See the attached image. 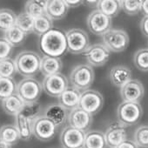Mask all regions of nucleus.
Instances as JSON below:
<instances>
[{"mask_svg":"<svg viewBox=\"0 0 148 148\" xmlns=\"http://www.w3.org/2000/svg\"><path fill=\"white\" fill-rule=\"evenodd\" d=\"M39 49L45 56L59 58L68 51L65 33L52 28L39 38Z\"/></svg>","mask_w":148,"mask_h":148,"instance_id":"obj_1","label":"nucleus"},{"mask_svg":"<svg viewBox=\"0 0 148 148\" xmlns=\"http://www.w3.org/2000/svg\"><path fill=\"white\" fill-rule=\"evenodd\" d=\"M41 106L38 102L25 103L22 111L15 116V126L17 127L20 138L29 140L33 136L32 125L36 119L40 115Z\"/></svg>","mask_w":148,"mask_h":148,"instance_id":"obj_2","label":"nucleus"},{"mask_svg":"<svg viewBox=\"0 0 148 148\" xmlns=\"http://www.w3.org/2000/svg\"><path fill=\"white\" fill-rule=\"evenodd\" d=\"M42 58L35 51H22L14 59L17 72L25 78H33L40 71Z\"/></svg>","mask_w":148,"mask_h":148,"instance_id":"obj_3","label":"nucleus"},{"mask_svg":"<svg viewBox=\"0 0 148 148\" xmlns=\"http://www.w3.org/2000/svg\"><path fill=\"white\" fill-rule=\"evenodd\" d=\"M94 71L88 64H81L74 68L70 74V82L72 87L86 91L94 81Z\"/></svg>","mask_w":148,"mask_h":148,"instance_id":"obj_4","label":"nucleus"},{"mask_svg":"<svg viewBox=\"0 0 148 148\" xmlns=\"http://www.w3.org/2000/svg\"><path fill=\"white\" fill-rule=\"evenodd\" d=\"M119 122L125 126L134 125L143 116V108L139 103L123 101L117 109Z\"/></svg>","mask_w":148,"mask_h":148,"instance_id":"obj_5","label":"nucleus"},{"mask_svg":"<svg viewBox=\"0 0 148 148\" xmlns=\"http://www.w3.org/2000/svg\"><path fill=\"white\" fill-rule=\"evenodd\" d=\"M42 92V85L34 78H25L17 86V94L25 103L38 102Z\"/></svg>","mask_w":148,"mask_h":148,"instance_id":"obj_6","label":"nucleus"},{"mask_svg":"<svg viewBox=\"0 0 148 148\" xmlns=\"http://www.w3.org/2000/svg\"><path fill=\"white\" fill-rule=\"evenodd\" d=\"M68 51L72 54H82L90 46L88 34L82 29L73 28L65 32Z\"/></svg>","mask_w":148,"mask_h":148,"instance_id":"obj_7","label":"nucleus"},{"mask_svg":"<svg viewBox=\"0 0 148 148\" xmlns=\"http://www.w3.org/2000/svg\"><path fill=\"white\" fill-rule=\"evenodd\" d=\"M103 44L110 51L122 52L129 45L130 38L127 32L120 29H111L101 36Z\"/></svg>","mask_w":148,"mask_h":148,"instance_id":"obj_8","label":"nucleus"},{"mask_svg":"<svg viewBox=\"0 0 148 148\" xmlns=\"http://www.w3.org/2000/svg\"><path fill=\"white\" fill-rule=\"evenodd\" d=\"M42 87L45 92L49 96L58 98L69 87V82L67 78L60 72L51 76L45 77Z\"/></svg>","mask_w":148,"mask_h":148,"instance_id":"obj_9","label":"nucleus"},{"mask_svg":"<svg viewBox=\"0 0 148 148\" xmlns=\"http://www.w3.org/2000/svg\"><path fill=\"white\" fill-rule=\"evenodd\" d=\"M58 126L46 117L39 116L35 119L32 125L33 136L40 141H50L57 133Z\"/></svg>","mask_w":148,"mask_h":148,"instance_id":"obj_10","label":"nucleus"},{"mask_svg":"<svg viewBox=\"0 0 148 148\" xmlns=\"http://www.w3.org/2000/svg\"><path fill=\"white\" fill-rule=\"evenodd\" d=\"M104 106V98L100 92L88 89L81 93L79 107L92 116L97 114Z\"/></svg>","mask_w":148,"mask_h":148,"instance_id":"obj_11","label":"nucleus"},{"mask_svg":"<svg viewBox=\"0 0 148 148\" xmlns=\"http://www.w3.org/2000/svg\"><path fill=\"white\" fill-rule=\"evenodd\" d=\"M87 26L92 34L102 36L112 29V18L96 9L88 15Z\"/></svg>","mask_w":148,"mask_h":148,"instance_id":"obj_12","label":"nucleus"},{"mask_svg":"<svg viewBox=\"0 0 148 148\" xmlns=\"http://www.w3.org/2000/svg\"><path fill=\"white\" fill-rule=\"evenodd\" d=\"M86 133L70 125L65 126L60 134V142L63 148H84Z\"/></svg>","mask_w":148,"mask_h":148,"instance_id":"obj_13","label":"nucleus"},{"mask_svg":"<svg viewBox=\"0 0 148 148\" xmlns=\"http://www.w3.org/2000/svg\"><path fill=\"white\" fill-rule=\"evenodd\" d=\"M88 64L91 66H103L106 64L111 56V51L104 44H94L90 45L84 53Z\"/></svg>","mask_w":148,"mask_h":148,"instance_id":"obj_14","label":"nucleus"},{"mask_svg":"<svg viewBox=\"0 0 148 148\" xmlns=\"http://www.w3.org/2000/svg\"><path fill=\"white\" fill-rule=\"evenodd\" d=\"M127 132L125 126L119 122L112 123L105 132L106 145L109 148H116L126 140Z\"/></svg>","mask_w":148,"mask_h":148,"instance_id":"obj_15","label":"nucleus"},{"mask_svg":"<svg viewBox=\"0 0 148 148\" xmlns=\"http://www.w3.org/2000/svg\"><path fill=\"white\" fill-rule=\"evenodd\" d=\"M67 120L70 126L86 132L92 125V116L80 107H78L70 112Z\"/></svg>","mask_w":148,"mask_h":148,"instance_id":"obj_16","label":"nucleus"},{"mask_svg":"<svg viewBox=\"0 0 148 148\" xmlns=\"http://www.w3.org/2000/svg\"><path fill=\"white\" fill-rule=\"evenodd\" d=\"M120 95L124 101L139 103L145 95L144 86L138 79H131L120 88Z\"/></svg>","mask_w":148,"mask_h":148,"instance_id":"obj_17","label":"nucleus"},{"mask_svg":"<svg viewBox=\"0 0 148 148\" xmlns=\"http://www.w3.org/2000/svg\"><path fill=\"white\" fill-rule=\"evenodd\" d=\"M81 92L72 86H69L59 97L58 102L64 109L72 111L79 107Z\"/></svg>","mask_w":148,"mask_h":148,"instance_id":"obj_18","label":"nucleus"},{"mask_svg":"<svg viewBox=\"0 0 148 148\" xmlns=\"http://www.w3.org/2000/svg\"><path fill=\"white\" fill-rule=\"evenodd\" d=\"M110 79L117 87H122L132 79V71L125 65L113 66L110 71Z\"/></svg>","mask_w":148,"mask_h":148,"instance_id":"obj_19","label":"nucleus"},{"mask_svg":"<svg viewBox=\"0 0 148 148\" xmlns=\"http://www.w3.org/2000/svg\"><path fill=\"white\" fill-rule=\"evenodd\" d=\"M44 116L52 121L58 127L64 125L68 119L67 110L59 104H52L48 106L44 112Z\"/></svg>","mask_w":148,"mask_h":148,"instance_id":"obj_20","label":"nucleus"},{"mask_svg":"<svg viewBox=\"0 0 148 148\" xmlns=\"http://www.w3.org/2000/svg\"><path fill=\"white\" fill-rule=\"evenodd\" d=\"M69 11V7L64 0H50L47 1L45 14L52 20L64 18Z\"/></svg>","mask_w":148,"mask_h":148,"instance_id":"obj_21","label":"nucleus"},{"mask_svg":"<svg viewBox=\"0 0 148 148\" xmlns=\"http://www.w3.org/2000/svg\"><path fill=\"white\" fill-rule=\"evenodd\" d=\"M63 68L62 60L59 58H53L44 56L41 60L40 71L45 77L54 75L57 73H60Z\"/></svg>","mask_w":148,"mask_h":148,"instance_id":"obj_22","label":"nucleus"},{"mask_svg":"<svg viewBox=\"0 0 148 148\" xmlns=\"http://www.w3.org/2000/svg\"><path fill=\"white\" fill-rule=\"evenodd\" d=\"M25 102L17 94H13L11 97L2 100V108L3 110L11 116H17L24 108Z\"/></svg>","mask_w":148,"mask_h":148,"instance_id":"obj_23","label":"nucleus"},{"mask_svg":"<svg viewBox=\"0 0 148 148\" xmlns=\"http://www.w3.org/2000/svg\"><path fill=\"white\" fill-rule=\"evenodd\" d=\"M105 133L99 131H90L86 133L84 148H106Z\"/></svg>","mask_w":148,"mask_h":148,"instance_id":"obj_24","label":"nucleus"},{"mask_svg":"<svg viewBox=\"0 0 148 148\" xmlns=\"http://www.w3.org/2000/svg\"><path fill=\"white\" fill-rule=\"evenodd\" d=\"M97 10L101 12L106 16L112 18L116 17L121 11L120 1H117V0H101L98 3Z\"/></svg>","mask_w":148,"mask_h":148,"instance_id":"obj_25","label":"nucleus"},{"mask_svg":"<svg viewBox=\"0 0 148 148\" xmlns=\"http://www.w3.org/2000/svg\"><path fill=\"white\" fill-rule=\"evenodd\" d=\"M47 1L43 0H30L25 3V12L32 16L33 18H37L45 14Z\"/></svg>","mask_w":148,"mask_h":148,"instance_id":"obj_26","label":"nucleus"},{"mask_svg":"<svg viewBox=\"0 0 148 148\" xmlns=\"http://www.w3.org/2000/svg\"><path fill=\"white\" fill-rule=\"evenodd\" d=\"M0 139H2L10 145H13L18 142L20 138L17 127L13 125H5L0 128Z\"/></svg>","mask_w":148,"mask_h":148,"instance_id":"obj_27","label":"nucleus"},{"mask_svg":"<svg viewBox=\"0 0 148 148\" xmlns=\"http://www.w3.org/2000/svg\"><path fill=\"white\" fill-rule=\"evenodd\" d=\"M17 15L10 9H0V31L7 32L16 25Z\"/></svg>","mask_w":148,"mask_h":148,"instance_id":"obj_28","label":"nucleus"},{"mask_svg":"<svg viewBox=\"0 0 148 148\" xmlns=\"http://www.w3.org/2000/svg\"><path fill=\"white\" fill-rule=\"evenodd\" d=\"M53 27V20L51 19L46 14L40 16L34 19L33 32L38 36H43Z\"/></svg>","mask_w":148,"mask_h":148,"instance_id":"obj_29","label":"nucleus"},{"mask_svg":"<svg viewBox=\"0 0 148 148\" xmlns=\"http://www.w3.org/2000/svg\"><path fill=\"white\" fill-rule=\"evenodd\" d=\"M27 34L25 33L22 30H20L16 25L12 29L8 30L5 32V38L13 46H20L25 40Z\"/></svg>","mask_w":148,"mask_h":148,"instance_id":"obj_30","label":"nucleus"},{"mask_svg":"<svg viewBox=\"0 0 148 148\" xmlns=\"http://www.w3.org/2000/svg\"><path fill=\"white\" fill-rule=\"evenodd\" d=\"M17 86L13 79L0 78V100H4L17 93Z\"/></svg>","mask_w":148,"mask_h":148,"instance_id":"obj_31","label":"nucleus"},{"mask_svg":"<svg viewBox=\"0 0 148 148\" xmlns=\"http://www.w3.org/2000/svg\"><path fill=\"white\" fill-rule=\"evenodd\" d=\"M34 19L35 18H33L26 12H21L20 14L17 15L16 26L22 30L25 33L29 34L31 32H33Z\"/></svg>","mask_w":148,"mask_h":148,"instance_id":"obj_32","label":"nucleus"},{"mask_svg":"<svg viewBox=\"0 0 148 148\" xmlns=\"http://www.w3.org/2000/svg\"><path fill=\"white\" fill-rule=\"evenodd\" d=\"M17 72L15 61L11 58L0 60V78L12 79Z\"/></svg>","mask_w":148,"mask_h":148,"instance_id":"obj_33","label":"nucleus"},{"mask_svg":"<svg viewBox=\"0 0 148 148\" xmlns=\"http://www.w3.org/2000/svg\"><path fill=\"white\" fill-rule=\"evenodd\" d=\"M133 62L138 70L148 71V49H140L137 51L133 57Z\"/></svg>","mask_w":148,"mask_h":148,"instance_id":"obj_34","label":"nucleus"},{"mask_svg":"<svg viewBox=\"0 0 148 148\" xmlns=\"http://www.w3.org/2000/svg\"><path fill=\"white\" fill-rule=\"evenodd\" d=\"M133 141L138 147L148 148V125H141L137 128Z\"/></svg>","mask_w":148,"mask_h":148,"instance_id":"obj_35","label":"nucleus"},{"mask_svg":"<svg viewBox=\"0 0 148 148\" xmlns=\"http://www.w3.org/2000/svg\"><path fill=\"white\" fill-rule=\"evenodd\" d=\"M141 0H123L120 1L121 10L128 15H136L141 12Z\"/></svg>","mask_w":148,"mask_h":148,"instance_id":"obj_36","label":"nucleus"},{"mask_svg":"<svg viewBox=\"0 0 148 148\" xmlns=\"http://www.w3.org/2000/svg\"><path fill=\"white\" fill-rule=\"evenodd\" d=\"M13 46L5 38L0 37V60L9 58L12 53Z\"/></svg>","mask_w":148,"mask_h":148,"instance_id":"obj_37","label":"nucleus"},{"mask_svg":"<svg viewBox=\"0 0 148 148\" xmlns=\"http://www.w3.org/2000/svg\"><path fill=\"white\" fill-rule=\"evenodd\" d=\"M140 29L142 33L148 38V17L144 16L140 21Z\"/></svg>","mask_w":148,"mask_h":148,"instance_id":"obj_38","label":"nucleus"},{"mask_svg":"<svg viewBox=\"0 0 148 148\" xmlns=\"http://www.w3.org/2000/svg\"><path fill=\"white\" fill-rule=\"evenodd\" d=\"M116 148H138V146L135 144L134 141L126 139L125 141H124L122 144H120V145H119L118 147H116Z\"/></svg>","mask_w":148,"mask_h":148,"instance_id":"obj_39","label":"nucleus"},{"mask_svg":"<svg viewBox=\"0 0 148 148\" xmlns=\"http://www.w3.org/2000/svg\"><path fill=\"white\" fill-rule=\"evenodd\" d=\"M65 4L67 5V6L69 8H75V7H78L81 4H83L84 2L81 1V0H73V1H68V0H66V1H64Z\"/></svg>","mask_w":148,"mask_h":148,"instance_id":"obj_40","label":"nucleus"},{"mask_svg":"<svg viewBox=\"0 0 148 148\" xmlns=\"http://www.w3.org/2000/svg\"><path fill=\"white\" fill-rule=\"evenodd\" d=\"M141 12L144 16L148 17V0H143L141 4Z\"/></svg>","mask_w":148,"mask_h":148,"instance_id":"obj_41","label":"nucleus"},{"mask_svg":"<svg viewBox=\"0 0 148 148\" xmlns=\"http://www.w3.org/2000/svg\"><path fill=\"white\" fill-rule=\"evenodd\" d=\"M0 148H12V145L5 143L2 139H0Z\"/></svg>","mask_w":148,"mask_h":148,"instance_id":"obj_42","label":"nucleus"}]
</instances>
